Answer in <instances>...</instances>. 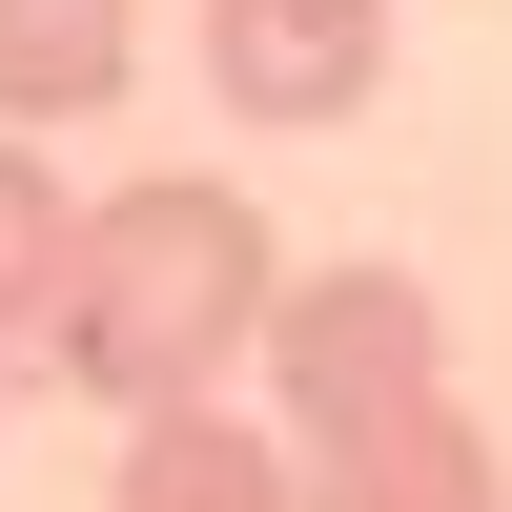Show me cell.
<instances>
[{
    "label": "cell",
    "mask_w": 512,
    "mask_h": 512,
    "mask_svg": "<svg viewBox=\"0 0 512 512\" xmlns=\"http://www.w3.org/2000/svg\"><path fill=\"white\" fill-rule=\"evenodd\" d=\"M144 82V0H0V123H82Z\"/></svg>",
    "instance_id": "6"
},
{
    "label": "cell",
    "mask_w": 512,
    "mask_h": 512,
    "mask_svg": "<svg viewBox=\"0 0 512 512\" xmlns=\"http://www.w3.org/2000/svg\"><path fill=\"white\" fill-rule=\"evenodd\" d=\"M205 82L246 123H349L390 82V0H205Z\"/></svg>",
    "instance_id": "3"
},
{
    "label": "cell",
    "mask_w": 512,
    "mask_h": 512,
    "mask_svg": "<svg viewBox=\"0 0 512 512\" xmlns=\"http://www.w3.org/2000/svg\"><path fill=\"white\" fill-rule=\"evenodd\" d=\"M287 472H308V512H512V472H492V431H472L451 390L369 410V431H308Z\"/></svg>",
    "instance_id": "4"
},
{
    "label": "cell",
    "mask_w": 512,
    "mask_h": 512,
    "mask_svg": "<svg viewBox=\"0 0 512 512\" xmlns=\"http://www.w3.org/2000/svg\"><path fill=\"white\" fill-rule=\"evenodd\" d=\"M246 349H267V410H287V451L308 431H369V410H410V390H451V308L410 267H308V287H267V328H246Z\"/></svg>",
    "instance_id": "2"
},
{
    "label": "cell",
    "mask_w": 512,
    "mask_h": 512,
    "mask_svg": "<svg viewBox=\"0 0 512 512\" xmlns=\"http://www.w3.org/2000/svg\"><path fill=\"white\" fill-rule=\"evenodd\" d=\"M123 512H308V472H287L267 410H123Z\"/></svg>",
    "instance_id": "5"
},
{
    "label": "cell",
    "mask_w": 512,
    "mask_h": 512,
    "mask_svg": "<svg viewBox=\"0 0 512 512\" xmlns=\"http://www.w3.org/2000/svg\"><path fill=\"white\" fill-rule=\"evenodd\" d=\"M62 246H82V185L41 164V123H0V349L62 308Z\"/></svg>",
    "instance_id": "7"
},
{
    "label": "cell",
    "mask_w": 512,
    "mask_h": 512,
    "mask_svg": "<svg viewBox=\"0 0 512 512\" xmlns=\"http://www.w3.org/2000/svg\"><path fill=\"white\" fill-rule=\"evenodd\" d=\"M267 226H246L226 185H103L62 246V308H41V349H62V390L103 410H185L205 369H246V328H267Z\"/></svg>",
    "instance_id": "1"
}]
</instances>
